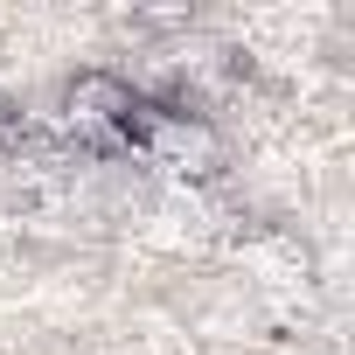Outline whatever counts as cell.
<instances>
[{
	"label": "cell",
	"mask_w": 355,
	"mask_h": 355,
	"mask_svg": "<svg viewBox=\"0 0 355 355\" xmlns=\"http://www.w3.org/2000/svg\"><path fill=\"white\" fill-rule=\"evenodd\" d=\"M125 139L146 153V160H160V167H182V174H209L216 160H223V146H216V132L196 119V112H174V105H132V125H125Z\"/></svg>",
	"instance_id": "obj_1"
},
{
	"label": "cell",
	"mask_w": 355,
	"mask_h": 355,
	"mask_svg": "<svg viewBox=\"0 0 355 355\" xmlns=\"http://www.w3.org/2000/svg\"><path fill=\"white\" fill-rule=\"evenodd\" d=\"M132 84L112 77V70H77L70 91H63V132L84 139V146H125V125H132Z\"/></svg>",
	"instance_id": "obj_2"
},
{
	"label": "cell",
	"mask_w": 355,
	"mask_h": 355,
	"mask_svg": "<svg viewBox=\"0 0 355 355\" xmlns=\"http://www.w3.org/2000/svg\"><path fill=\"white\" fill-rule=\"evenodd\" d=\"M28 139H35V119L15 112V105H0V153H15V146H28Z\"/></svg>",
	"instance_id": "obj_3"
}]
</instances>
